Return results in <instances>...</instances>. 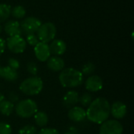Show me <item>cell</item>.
<instances>
[{
    "mask_svg": "<svg viewBox=\"0 0 134 134\" xmlns=\"http://www.w3.org/2000/svg\"><path fill=\"white\" fill-rule=\"evenodd\" d=\"M18 134H37V130L34 126L27 125L19 130Z\"/></svg>",
    "mask_w": 134,
    "mask_h": 134,
    "instance_id": "cb8c5ba5",
    "label": "cell"
},
{
    "mask_svg": "<svg viewBox=\"0 0 134 134\" xmlns=\"http://www.w3.org/2000/svg\"><path fill=\"white\" fill-rule=\"evenodd\" d=\"M2 25L0 24V34L2 33Z\"/></svg>",
    "mask_w": 134,
    "mask_h": 134,
    "instance_id": "836d02e7",
    "label": "cell"
},
{
    "mask_svg": "<svg viewBox=\"0 0 134 134\" xmlns=\"http://www.w3.org/2000/svg\"><path fill=\"white\" fill-rule=\"evenodd\" d=\"M9 102H11L12 103H16L17 102H19V96L16 92H9L8 93V100Z\"/></svg>",
    "mask_w": 134,
    "mask_h": 134,
    "instance_id": "f1b7e54d",
    "label": "cell"
},
{
    "mask_svg": "<svg viewBox=\"0 0 134 134\" xmlns=\"http://www.w3.org/2000/svg\"><path fill=\"white\" fill-rule=\"evenodd\" d=\"M42 24V21L35 17H28L24 19L20 23L22 33L26 36L29 34H35Z\"/></svg>",
    "mask_w": 134,
    "mask_h": 134,
    "instance_id": "52a82bcc",
    "label": "cell"
},
{
    "mask_svg": "<svg viewBox=\"0 0 134 134\" xmlns=\"http://www.w3.org/2000/svg\"><path fill=\"white\" fill-rule=\"evenodd\" d=\"M12 133V128L11 126L5 123L0 122V134H11Z\"/></svg>",
    "mask_w": 134,
    "mask_h": 134,
    "instance_id": "4316f807",
    "label": "cell"
},
{
    "mask_svg": "<svg viewBox=\"0 0 134 134\" xmlns=\"http://www.w3.org/2000/svg\"><path fill=\"white\" fill-rule=\"evenodd\" d=\"M110 108L111 105L106 99L103 97L97 98L92 101L86 111V118L91 122L102 124L105 121L108 120Z\"/></svg>",
    "mask_w": 134,
    "mask_h": 134,
    "instance_id": "6da1fadb",
    "label": "cell"
},
{
    "mask_svg": "<svg viewBox=\"0 0 134 134\" xmlns=\"http://www.w3.org/2000/svg\"><path fill=\"white\" fill-rule=\"evenodd\" d=\"M92 101H93L92 96L89 93H84L81 97H79V103L82 107H88L90 104L92 103Z\"/></svg>",
    "mask_w": 134,
    "mask_h": 134,
    "instance_id": "603a6c76",
    "label": "cell"
},
{
    "mask_svg": "<svg viewBox=\"0 0 134 134\" xmlns=\"http://www.w3.org/2000/svg\"><path fill=\"white\" fill-rule=\"evenodd\" d=\"M4 31L9 36V37L14 36H21L22 34L20 22L14 20H9L5 24Z\"/></svg>",
    "mask_w": 134,
    "mask_h": 134,
    "instance_id": "4fadbf2b",
    "label": "cell"
},
{
    "mask_svg": "<svg viewBox=\"0 0 134 134\" xmlns=\"http://www.w3.org/2000/svg\"><path fill=\"white\" fill-rule=\"evenodd\" d=\"M123 126L117 120H107L100 127V134H122Z\"/></svg>",
    "mask_w": 134,
    "mask_h": 134,
    "instance_id": "ba28073f",
    "label": "cell"
},
{
    "mask_svg": "<svg viewBox=\"0 0 134 134\" xmlns=\"http://www.w3.org/2000/svg\"><path fill=\"white\" fill-rule=\"evenodd\" d=\"M0 70H1V66H0Z\"/></svg>",
    "mask_w": 134,
    "mask_h": 134,
    "instance_id": "e575fe53",
    "label": "cell"
},
{
    "mask_svg": "<svg viewBox=\"0 0 134 134\" xmlns=\"http://www.w3.org/2000/svg\"><path fill=\"white\" fill-rule=\"evenodd\" d=\"M86 89L89 92H97L103 88V80L98 75H91L85 82Z\"/></svg>",
    "mask_w": 134,
    "mask_h": 134,
    "instance_id": "30bf717a",
    "label": "cell"
},
{
    "mask_svg": "<svg viewBox=\"0 0 134 134\" xmlns=\"http://www.w3.org/2000/svg\"><path fill=\"white\" fill-rule=\"evenodd\" d=\"M34 52L36 58L40 62H46L51 55L49 45L42 42H38L34 47Z\"/></svg>",
    "mask_w": 134,
    "mask_h": 134,
    "instance_id": "9c48e42d",
    "label": "cell"
},
{
    "mask_svg": "<svg viewBox=\"0 0 134 134\" xmlns=\"http://www.w3.org/2000/svg\"><path fill=\"white\" fill-rule=\"evenodd\" d=\"M127 114V107L126 105L121 102L116 101L113 103L110 108V115H111L115 119H122Z\"/></svg>",
    "mask_w": 134,
    "mask_h": 134,
    "instance_id": "8fae6325",
    "label": "cell"
},
{
    "mask_svg": "<svg viewBox=\"0 0 134 134\" xmlns=\"http://www.w3.org/2000/svg\"><path fill=\"white\" fill-rule=\"evenodd\" d=\"M95 65L93 62H87L82 67V70L81 73L84 76H91L93 72L95 71Z\"/></svg>",
    "mask_w": 134,
    "mask_h": 134,
    "instance_id": "7402d4cb",
    "label": "cell"
},
{
    "mask_svg": "<svg viewBox=\"0 0 134 134\" xmlns=\"http://www.w3.org/2000/svg\"><path fill=\"white\" fill-rule=\"evenodd\" d=\"M68 116L70 120L75 122H81L86 118V112L81 107H73L69 110Z\"/></svg>",
    "mask_w": 134,
    "mask_h": 134,
    "instance_id": "7c38bea8",
    "label": "cell"
},
{
    "mask_svg": "<svg viewBox=\"0 0 134 134\" xmlns=\"http://www.w3.org/2000/svg\"><path fill=\"white\" fill-rule=\"evenodd\" d=\"M4 100H5V97H4V96H3L2 94H1V93H0V103H2V102Z\"/></svg>",
    "mask_w": 134,
    "mask_h": 134,
    "instance_id": "1f68e13d",
    "label": "cell"
},
{
    "mask_svg": "<svg viewBox=\"0 0 134 134\" xmlns=\"http://www.w3.org/2000/svg\"><path fill=\"white\" fill-rule=\"evenodd\" d=\"M34 120L38 126L43 128L48 123V116L46 113L43 111H37L34 115Z\"/></svg>",
    "mask_w": 134,
    "mask_h": 134,
    "instance_id": "ac0fdd59",
    "label": "cell"
},
{
    "mask_svg": "<svg viewBox=\"0 0 134 134\" xmlns=\"http://www.w3.org/2000/svg\"><path fill=\"white\" fill-rule=\"evenodd\" d=\"M50 53L55 56H60L64 54L67 50L66 43L62 39H53L49 45Z\"/></svg>",
    "mask_w": 134,
    "mask_h": 134,
    "instance_id": "5bb4252c",
    "label": "cell"
},
{
    "mask_svg": "<svg viewBox=\"0 0 134 134\" xmlns=\"http://www.w3.org/2000/svg\"><path fill=\"white\" fill-rule=\"evenodd\" d=\"M36 33L39 42L47 43L48 42L53 40L55 38L57 34V28L52 22H46L41 24Z\"/></svg>",
    "mask_w": 134,
    "mask_h": 134,
    "instance_id": "5b68a950",
    "label": "cell"
},
{
    "mask_svg": "<svg viewBox=\"0 0 134 134\" xmlns=\"http://www.w3.org/2000/svg\"><path fill=\"white\" fill-rule=\"evenodd\" d=\"M8 66L13 70H16L20 68V62L17 59L13 58H10L8 60Z\"/></svg>",
    "mask_w": 134,
    "mask_h": 134,
    "instance_id": "83f0119b",
    "label": "cell"
},
{
    "mask_svg": "<svg viewBox=\"0 0 134 134\" xmlns=\"http://www.w3.org/2000/svg\"><path fill=\"white\" fill-rule=\"evenodd\" d=\"M64 134H77V133H71V132H67V133H64Z\"/></svg>",
    "mask_w": 134,
    "mask_h": 134,
    "instance_id": "d6a6232c",
    "label": "cell"
},
{
    "mask_svg": "<svg viewBox=\"0 0 134 134\" xmlns=\"http://www.w3.org/2000/svg\"><path fill=\"white\" fill-rule=\"evenodd\" d=\"M79 96L78 92L75 90L68 91L63 98V103L68 108H71L79 103Z\"/></svg>",
    "mask_w": 134,
    "mask_h": 134,
    "instance_id": "2e32d148",
    "label": "cell"
},
{
    "mask_svg": "<svg viewBox=\"0 0 134 134\" xmlns=\"http://www.w3.org/2000/svg\"><path fill=\"white\" fill-rule=\"evenodd\" d=\"M43 88V81L38 77H31L24 80L20 85V90L27 96L39 94Z\"/></svg>",
    "mask_w": 134,
    "mask_h": 134,
    "instance_id": "3957f363",
    "label": "cell"
},
{
    "mask_svg": "<svg viewBox=\"0 0 134 134\" xmlns=\"http://www.w3.org/2000/svg\"><path fill=\"white\" fill-rule=\"evenodd\" d=\"M37 134H60L59 131L53 128H42L41 129Z\"/></svg>",
    "mask_w": 134,
    "mask_h": 134,
    "instance_id": "f546056e",
    "label": "cell"
},
{
    "mask_svg": "<svg viewBox=\"0 0 134 134\" xmlns=\"http://www.w3.org/2000/svg\"><path fill=\"white\" fill-rule=\"evenodd\" d=\"M26 43H27L29 45L31 46H33L35 47V45H37L39 42L38 37L35 34H29V35H27L26 36Z\"/></svg>",
    "mask_w": 134,
    "mask_h": 134,
    "instance_id": "484cf974",
    "label": "cell"
},
{
    "mask_svg": "<svg viewBox=\"0 0 134 134\" xmlns=\"http://www.w3.org/2000/svg\"><path fill=\"white\" fill-rule=\"evenodd\" d=\"M0 77H2L3 79H5L7 81H9V82H14L19 77L18 73L16 72V70H13L9 66H5L2 68L1 67Z\"/></svg>",
    "mask_w": 134,
    "mask_h": 134,
    "instance_id": "e0dca14e",
    "label": "cell"
},
{
    "mask_svg": "<svg viewBox=\"0 0 134 134\" xmlns=\"http://www.w3.org/2000/svg\"><path fill=\"white\" fill-rule=\"evenodd\" d=\"M38 70V66H37V64L35 62H29L27 64V70L33 77H35V76L37 75Z\"/></svg>",
    "mask_w": 134,
    "mask_h": 134,
    "instance_id": "d4e9b609",
    "label": "cell"
},
{
    "mask_svg": "<svg viewBox=\"0 0 134 134\" xmlns=\"http://www.w3.org/2000/svg\"><path fill=\"white\" fill-rule=\"evenodd\" d=\"M64 59L59 56H52L47 60V67L53 72L61 71L64 69Z\"/></svg>",
    "mask_w": 134,
    "mask_h": 134,
    "instance_id": "9a60e30c",
    "label": "cell"
},
{
    "mask_svg": "<svg viewBox=\"0 0 134 134\" xmlns=\"http://www.w3.org/2000/svg\"><path fill=\"white\" fill-rule=\"evenodd\" d=\"M14 104L9 100H4L0 103V112L5 116H9L14 111Z\"/></svg>",
    "mask_w": 134,
    "mask_h": 134,
    "instance_id": "d6986e66",
    "label": "cell"
},
{
    "mask_svg": "<svg viewBox=\"0 0 134 134\" xmlns=\"http://www.w3.org/2000/svg\"><path fill=\"white\" fill-rule=\"evenodd\" d=\"M84 76L80 70L75 68H65L62 70L59 75V81L64 88H73L83 83Z\"/></svg>",
    "mask_w": 134,
    "mask_h": 134,
    "instance_id": "7a4b0ae2",
    "label": "cell"
},
{
    "mask_svg": "<svg viewBox=\"0 0 134 134\" xmlns=\"http://www.w3.org/2000/svg\"><path fill=\"white\" fill-rule=\"evenodd\" d=\"M14 109L17 116L22 118H28L34 116L38 111V105L33 100L26 99L17 102Z\"/></svg>",
    "mask_w": 134,
    "mask_h": 134,
    "instance_id": "277c9868",
    "label": "cell"
},
{
    "mask_svg": "<svg viewBox=\"0 0 134 134\" xmlns=\"http://www.w3.org/2000/svg\"><path fill=\"white\" fill-rule=\"evenodd\" d=\"M11 13V6L5 3H0V23L5 21Z\"/></svg>",
    "mask_w": 134,
    "mask_h": 134,
    "instance_id": "ffe728a7",
    "label": "cell"
},
{
    "mask_svg": "<svg viewBox=\"0 0 134 134\" xmlns=\"http://www.w3.org/2000/svg\"><path fill=\"white\" fill-rule=\"evenodd\" d=\"M5 47H6L5 40L0 37V55H1V54H2V53L5 51Z\"/></svg>",
    "mask_w": 134,
    "mask_h": 134,
    "instance_id": "4dcf8cb0",
    "label": "cell"
},
{
    "mask_svg": "<svg viewBox=\"0 0 134 134\" xmlns=\"http://www.w3.org/2000/svg\"><path fill=\"white\" fill-rule=\"evenodd\" d=\"M13 17L16 19L23 18L26 14V9L22 6H16L13 8H11V13Z\"/></svg>",
    "mask_w": 134,
    "mask_h": 134,
    "instance_id": "44dd1931",
    "label": "cell"
},
{
    "mask_svg": "<svg viewBox=\"0 0 134 134\" xmlns=\"http://www.w3.org/2000/svg\"><path fill=\"white\" fill-rule=\"evenodd\" d=\"M5 43L8 49L14 54L23 53L27 47V43L21 36H14L8 37L5 41Z\"/></svg>",
    "mask_w": 134,
    "mask_h": 134,
    "instance_id": "8992f818",
    "label": "cell"
}]
</instances>
